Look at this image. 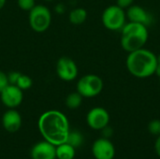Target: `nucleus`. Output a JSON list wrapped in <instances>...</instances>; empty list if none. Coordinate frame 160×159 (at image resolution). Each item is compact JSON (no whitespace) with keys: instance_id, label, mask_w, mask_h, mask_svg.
Here are the masks:
<instances>
[{"instance_id":"5","label":"nucleus","mask_w":160,"mask_h":159,"mask_svg":"<svg viewBox=\"0 0 160 159\" xmlns=\"http://www.w3.org/2000/svg\"><path fill=\"white\" fill-rule=\"evenodd\" d=\"M51 22L52 14L47 7L43 5H36L29 11V23L35 32H45L50 27Z\"/></svg>"},{"instance_id":"22","label":"nucleus","mask_w":160,"mask_h":159,"mask_svg":"<svg viewBox=\"0 0 160 159\" xmlns=\"http://www.w3.org/2000/svg\"><path fill=\"white\" fill-rule=\"evenodd\" d=\"M20 76H21V73H19V72H17V71H12V72L8 73V79L9 84H14V85H16V83H17V82H18V80H19V78H20Z\"/></svg>"},{"instance_id":"18","label":"nucleus","mask_w":160,"mask_h":159,"mask_svg":"<svg viewBox=\"0 0 160 159\" xmlns=\"http://www.w3.org/2000/svg\"><path fill=\"white\" fill-rule=\"evenodd\" d=\"M32 84H33L32 79L29 76L22 75V74H21V76H20V78H19V80H18V82L16 83V85L20 89H22V90H27V89H29L32 86Z\"/></svg>"},{"instance_id":"23","label":"nucleus","mask_w":160,"mask_h":159,"mask_svg":"<svg viewBox=\"0 0 160 159\" xmlns=\"http://www.w3.org/2000/svg\"><path fill=\"white\" fill-rule=\"evenodd\" d=\"M134 0H116V5L119 6L122 8H128L130 6H132Z\"/></svg>"},{"instance_id":"12","label":"nucleus","mask_w":160,"mask_h":159,"mask_svg":"<svg viewBox=\"0 0 160 159\" xmlns=\"http://www.w3.org/2000/svg\"><path fill=\"white\" fill-rule=\"evenodd\" d=\"M56 146L52 143L43 141L36 143L30 152L32 159H55L56 158Z\"/></svg>"},{"instance_id":"3","label":"nucleus","mask_w":160,"mask_h":159,"mask_svg":"<svg viewBox=\"0 0 160 159\" xmlns=\"http://www.w3.org/2000/svg\"><path fill=\"white\" fill-rule=\"evenodd\" d=\"M148 37L147 26L133 22H127L121 29V46L128 52H134L144 47Z\"/></svg>"},{"instance_id":"2","label":"nucleus","mask_w":160,"mask_h":159,"mask_svg":"<svg viewBox=\"0 0 160 159\" xmlns=\"http://www.w3.org/2000/svg\"><path fill=\"white\" fill-rule=\"evenodd\" d=\"M126 65L129 73L134 77L139 79L149 78L157 73L158 56L143 47L128 52Z\"/></svg>"},{"instance_id":"8","label":"nucleus","mask_w":160,"mask_h":159,"mask_svg":"<svg viewBox=\"0 0 160 159\" xmlns=\"http://www.w3.org/2000/svg\"><path fill=\"white\" fill-rule=\"evenodd\" d=\"M87 125L95 130H102L109 125L110 114L101 107H96L90 110L86 115Z\"/></svg>"},{"instance_id":"28","label":"nucleus","mask_w":160,"mask_h":159,"mask_svg":"<svg viewBox=\"0 0 160 159\" xmlns=\"http://www.w3.org/2000/svg\"><path fill=\"white\" fill-rule=\"evenodd\" d=\"M159 82H160V75H159Z\"/></svg>"},{"instance_id":"10","label":"nucleus","mask_w":160,"mask_h":159,"mask_svg":"<svg viewBox=\"0 0 160 159\" xmlns=\"http://www.w3.org/2000/svg\"><path fill=\"white\" fill-rule=\"evenodd\" d=\"M92 154L96 159H113L115 148L109 139L100 138L93 143Z\"/></svg>"},{"instance_id":"4","label":"nucleus","mask_w":160,"mask_h":159,"mask_svg":"<svg viewBox=\"0 0 160 159\" xmlns=\"http://www.w3.org/2000/svg\"><path fill=\"white\" fill-rule=\"evenodd\" d=\"M103 25L112 31H118L127 23V13L124 8L117 5H112L106 7L101 16Z\"/></svg>"},{"instance_id":"11","label":"nucleus","mask_w":160,"mask_h":159,"mask_svg":"<svg viewBox=\"0 0 160 159\" xmlns=\"http://www.w3.org/2000/svg\"><path fill=\"white\" fill-rule=\"evenodd\" d=\"M126 13H127V18L129 20V22L142 23L147 27L154 21V15L141 6H137V5L130 6L129 7H128Z\"/></svg>"},{"instance_id":"24","label":"nucleus","mask_w":160,"mask_h":159,"mask_svg":"<svg viewBox=\"0 0 160 159\" xmlns=\"http://www.w3.org/2000/svg\"><path fill=\"white\" fill-rule=\"evenodd\" d=\"M155 149H156V152H157L158 156L160 157V136L158 137V139H157V141H156Z\"/></svg>"},{"instance_id":"20","label":"nucleus","mask_w":160,"mask_h":159,"mask_svg":"<svg viewBox=\"0 0 160 159\" xmlns=\"http://www.w3.org/2000/svg\"><path fill=\"white\" fill-rule=\"evenodd\" d=\"M18 6L24 11H30L35 6V0H18Z\"/></svg>"},{"instance_id":"25","label":"nucleus","mask_w":160,"mask_h":159,"mask_svg":"<svg viewBox=\"0 0 160 159\" xmlns=\"http://www.w3.org/2000/svg\"><path fill=\"white\" fill-rule=\"evenodd\" d=\"M157 74L160 75V55L158 56V67H157Z\"/></svg>"},{"instance_id":"1","label":"nucleus","mask_w":160,"mask_h":159,"mask_svg":"<svg viewBox=\"0 0 160 159\" xmlns=\"http://www.w3.org/2000/svg\"><path fill=\"white\" fill-rule=\"evenodd\" d=\"M38 127L43 139L57 146L67 142L69 123L67 116L59 111H48L41 114Z\"/></svg>"},{"instance_id":"15","label":"nucleus","mask_w":160,"mask_h":159,"mask_svg":"<svg viewBox=\"0 0 160 159\" xmlns=\"http://www.w3.org/2000/svg\"><path fill=\"white\" fill-rule=\"evenodd\" d=\"M87 18V11L82 7H77L70 11L69 22L74 25L82 24Z\"/></svg>"},{"instance_id":"7","label":"nucleus","mask_w":160,"mask_h":159,"mask_svg":"<svg viewBox=\"0 0 160 159\" xmlns=\"http://www.w3.org/2000/svg\"><path fill=\"white\" fill-rule=\"evenodd\" d=\"M56 73L61 80L71 82L78 76V67L71 58L64 56L59 58L56 63Z\"/></svg>"},{"instance_id":"6","label":"nucleus","mask_w":160,"mask_h":159,"mask_svg":"<svg viewBox=\"0 0 160 159\" xmlns=\"http://www.w3.org/2000/svg\"><path fill=\"white\" fill-rule=\"evenodd\" d=\"M102 79L95 74H87L82 76L77 82V92L82 97H94L99 95L103 90Z\"/></svg>"},{"instance_id":"17","label":"nucleus","mask_w":160,"mask_h":159,"mask_svg":"<svg viewBox=\"0 0 160 159\" xmlns=\"http://www.w3.org/2000/svg\"><path fill=\"white\" fill-rule=\"evenodd\" d=\"M67 142L72 145L74 148L79 147L82 142V137L81 133H79L78 131H69Z\"/></svg>"},{"instance_id":"27","label":"nucleus","mask_w":160,"mask_h":159,"mask_svg":"<svg viewBox=\"0 0 160 159\" xmlns=\"http://www.w3.org/2000/svg\"><path fill=\"white\" fill-rule=\"evenodd\" d=\"M45 1H48V2H50V1H52V0H45Z\"/></svg>"},{"instance_id":"16","label":"nucleus","mask_w":160,"mask_h":159,"mask_svg":"<svg viewBox=\"0 0 160 159\" xmlns=\"http://www.w3.org/2000/svg\"><path fill=\"white\" fill-rule=\"evenodd\" d=\"M82 98H83L82 96L78 92L70 93L66 98V105L68 108H69L71 110L78 109L82 105Z\"/></svg>"},{"instance_id":"13","label":"nucleus","mask_w":160,"mask_h":159,"mask_svg":"<svg viewBox=\"0 0 160 159\" xmlns=\"http://www.w3.org/2000/svg\"><path fill=\"white\" fill-rule=\"evenodd\" d=\"M2 124L8 132L15 133L22 127V116L16 110L9 109L3 114Z\"/></svg>"},{"instance_id":"19","label":"nucleus","mask_w":160,"mask_h":159,"mask_svg":"<svg viewBox=\"0 0 160 159\" xmlns=\"http://www.w3.org/2000/svg\"><path fill=\"white\" fill-rule=\"evenodd\" d=\"M148 130L152 135L160 136V120H152L148 125Z\"/></svg>"},{"instance_id":"26","label":"nucleus","mask_w":160,"mask_h":159,"mask_svg":"<svg viewBox=\"0 0 160 159\" xmlns=\"http://www.w3.org/2000/svg\"><path fill=\"white\" fill-rule=\"evenodd\" d=\"M6 1H7V0H0V9H1V8H3V7L5 6Z\"/></svg>"},{"instance_id":"9","label":"nucleus","mask_w":160,"mask_h":159,"mask_svg":"<svg viewBox=\"0 0 160 159\" xmlns=\"http://www.w3.org/2000/svg\"><path fill=\"white\" fill-rule=\"evenodd\" d=\"M1 101L8 109H15L21 105L23 99L22 90L17 85L8 84L1 93Z\"/></svg>"},{"instance_id":"21","label":"nucleus","mask_w":160,"mask_h":159,"mask_svg":"<svg viewBox=\"0 0 160 159\" xmlns=\"http://www.w3.org/2000/svg\"><path fill=\"white\" fill-rule=\"evenodd\" d=\"M9 84L8 82V75L0 70V93Z\"/></svg>"},{"instance_id":"14","label":"nucleus","mask_w":160,"mask_h":159,"mask_svg":"<svg viewBox=\"0 0 160 159\" xmlns=\"http://www.w3.org/2000/svg\"><path fill=\"white\" fill-rule=\"evenodd\" d=\"M56 158L57 159H73L75 157V148L68 142H64L56 146Z\"/></svg>"}]
</instances>
